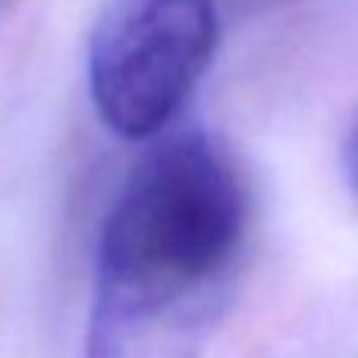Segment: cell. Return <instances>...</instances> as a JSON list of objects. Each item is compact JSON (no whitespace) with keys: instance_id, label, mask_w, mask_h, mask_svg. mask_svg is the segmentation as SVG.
Returning a JSON list of instances; mask_svg holds the SVG:
<instances>
[{"instance_id":"obj_1","label":"cell","mask_w":358,"mask_h":358,"mask_svg":"<svg viewBox=\"0 0 358 358\" xmlns=\"http://www.w3.org/2000/svg\"><path fill=\"white\" fill-rule=\"evenodd\" d=\"M245 220V185L214 138L151 145L101 227L85 358H201Z\"/></svg>"},{"instance_id":"obj_2","label":"cell","mask_w":358,"mask_h":358,"mask_svg":"<svg viewBox=\"0 0 358 358\" xmlns=\"http://www.w3.org/2000/svg\"><path fill=\"white\" fill-rule=\"evenodd\" d=\"M217 0H110L88 44V92L110 132L157 136L208 73Z\"/></svg>"},{"instance_id":"obj_3","label":"cell","mask_w":358,"mask_h":358,"mask_svg":"<svg viewBox=\"0 0 358 358\" xmlns=\"http://www.w3.org/2000/svg\"><path fill=\"white\" fill-rule=\"evenodd\" d=\"M346 176H349V185L358 195V126L349 136V145H346Z\"/></svg>"}]
</instances>
